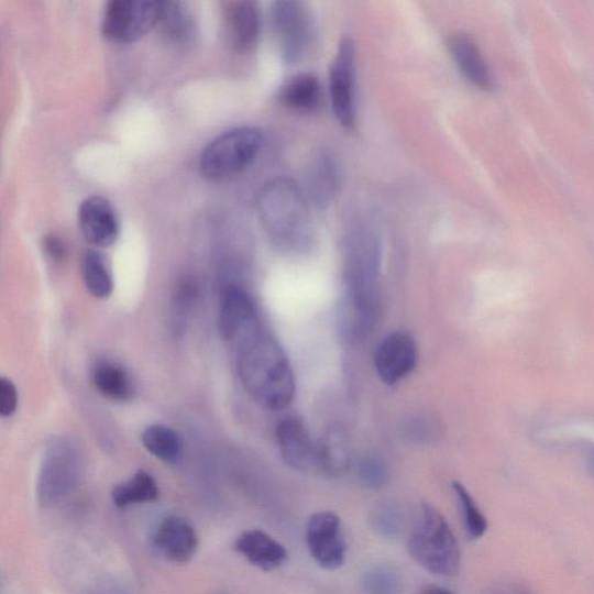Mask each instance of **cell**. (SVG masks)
Here are the masks:
<instances>
[{"label":"cell","instance_id":"cell-11","mask_svg":"<svg viewBox=\"0 0 594 594\" xmlns=\"http://www.w3.org/2000/svg\"><path fill=\"white\" fill-rule=\"evenodd\" d=\"M219 323L223 338L232 345H238L244 338L263 329L256 302L240 286L224 289Z\"/></svg>","mask_w":594,"mask_h":594},{"label":"cell","instance_id":"cell-6","mask_svg":"<svg viewBox=\"0 0 594 594\" xmlns=\"http://www.w3.org/2000/svg\"><path fill=\"white\" fill-rule=\"evenodd\" d=\"M82 472L81 454L77 444L56 438L48 444L37 482L42 504L54 505L69 497L79 484Z\"/></svg>","mask_w":594,"mask_h":594},{"label":"cell","instance_id":"cell-27","mask_svg":"<svg viewBox=\"0 0 594 594\" xmlns=\"http://www.w3.org/2000/svg\"><path fill=\"white\" fill-rule=\"evenodd\" d=\"M453 490L461 505L466 535H469L472 539L482 538L487 529L486 518L481 513L472 495L461 483L454 482Z\"/></svg>","mask_w":594,"mask_h":594},{"label":"cell","instance_id":"cell-19","mask_svg":"<svg viewBox=\"0 0 594 594\" xmlns=\"http://www.w3.org/2000/svg\"><path fill=\"white\" fill-rule=\"evenodd\" d=\"M339 174L334 158L329 153L318 154L311 162L305 194L314 207L324 209L337 196Z\"/></svg>","mask_w":594,"mask_h":594},{"label":"cell","instance_id":"cell-29","mask_svg":"<svg viewBox=\"0 0 594 594\" xmlns=\"http://www.w3.org/2000/svg\"><path fill=\"white\" fill-rule=\"evenodd\" d=\"M372 524L376 532L388 539H397L407 528V517L393 505L376 508L372 516Z\"/></svg>","mask_w":594,"mask_h":594},{"label":"cell","instance_id":"cell-26","mask_svg":"<svg viewBox=\"0 0 594 594\" xmlns=\"http://www.w3.org/2000/svg\"><path fill=\"white\" fill-rule=\"evenodd\" d=\"M157 28L168 41L179 44L194 33V20L180 3L162 2Z\"/></svg>","mask_w":594,"mask_h":594},{"label":"cell","instance_id":"cell-17","mask_svg":"<svg viewBox=\"0 0 594 594\" xmlns=\"http://www.w3.org/2000/svg\"><path fill=\"white\" fill-rule=\"evenodd\" d=\"M451 55L461 74L484 91H493L495 78L476 42L466 34L458 33L449 41Z\"/></svg>","mask_w":594,"mask_h":594},{"label":"cell","instance_id":"cell-23","mask_svg":"<svg viewBox=\"0 0 594 594\" xmlns=\"http://www.w3.org/2000/svg\"><path fill=\"white\" fill-rule=\"evenodd\" d=\"M81 274L85 286L97 299H108L113 293L114 283L108 262L96 250L82 254Z\"/></svg>","mask_w":594,"mask_h":594},{"label":"cell","instance_id":"cell-10","mask_svg":"<svg viewBox=\"0 0 594 594\" xmlns=\"http://www.w3.org/2000/svg\"><path fill=\"white\" fill-rule=\"evenodd\" d=\"M309 553L318 566L332 571L345 562L346 543L339 517L330 512L312 515L306 528Z\"/></svg>","mask_w":594,"mask_h":594},{"label":"cell","instance_id":"cell-13","mask_svg":"<svg viewBox=\"0 0 594 594\" xmlns=\"http://www.w3.org/2000/svg\"><path fill=\"white\" fill-rule=\"evenodd\" d=\"M224 32L230 47L239 54L257 47L262 31V13L256 2L238 0L223 10Z\"/></svg>","mask_w":594,"mask_h":594},{"label":"cell","instance_id":"cell-32","mask_svg":"<svg viewBox=\"0 0 594 594\" xmlns=\"http://www.w3.org/2000/svg\"><path fill=\"white\" fill-rule=\"evenodd\" d=\"M44 244L47 253L54 261H62L65 258L66 246L58 238L47 237Z\"/></svg>","mask_w":594,"mask_h":594},{"label":"cell","instance_id":"cell-33","mask_svg":"<svg viewBox=\"0 0 594 594\" xmlns=\"http://www.w3.org/2000/svg\"><path fill=\"white\" fill-rule=\"evenodd\" d=\"M420 594H454L451 590L438 586V585H429L427 587H424Z\"/></svg>","mask_w":594,"mask_h":594},{"label":"cell","instance_id":"cell-16","mask_svg":"<svg viewBox=\"0 0 594 594\" xmlns=\"http://www.w3.org/2000/svg\"><path fill=\"white\" fill-rule=\"evenodd\" d=\"M277 441L282 459L289 469L304 473L318 470L317 446L301 420H282L277 428Z\"/></svg>","mask_w":594,"mask_h":594},{"label":"cell","instance_id":"cell-25","mask_svg":"<svg viewBox=\"0 0 594 594\" xmlns=\"http://www.w3.org/2000/svg\"><path fill=\"white\" fill-rule=\"evenodd\" d=\"M160 496L156 480L146 472H138L129 481L114 487L113 502L119 507L155 502Z\"/></svg>","mask_w":594,"mask_h":594},{"label":"cell","instance_id":"cell-31","mask_svg":"<svg viewBox=\"0 0 594 594\" xmlns=\"http://www.w3.org/2000/svg\"><path fill=\"white\" fill-rule=\"evenodd\" d=\"M18 408V391L10 378L0 380V415L8 418L14 415Z\"/></svg>","mask_w":594,"mask_h":594},{"label":"cell","instance_id":"cell-12","mask_svg":"<svg viewBox=\"0 0 594 594\" xmlns=\"http://www.w3.org/2000/svg\"><path fill=\"white\" fill-rule=\"evenodd\" d=\"M415 339L405 331H397L384 339L376 349L374 364L378 377L394 386L409 376L417 365Z\"/></svg>","mask_w":594,"mask_h":594},{"label":"cell","instance_id":"cell-4","mask_svg":"<svg viewBox=\"0 0 594 594\" xmlns=\"http://www.w3.org/2000/svg\"><path fill=\"white\" fill-rule=\"evenodd\" d=\"M407 546L411 559L431 574L443 578L458 575L460 546L448 520L435 506H421Z\"/></svg>","mask_w":594,"mask_h":594},{"label":"cell","instance_id":"cell-1","mask_svg":"<svg viewBox=\"0 0 594 594\" xmlns=\"http://www.w3.org/2000/svg\"><path fill=\"white\" fill-rule=\"evenodd\" d=\"M382 244L375 226L366 220L349 224L344 240V299L342 327L351 341L369 336L381 307Z\"/></svg>","mask_w":594,"mask_h":594},{"label":"cell","instance_id":"cell-15","mask_svg":"<svg viewBox=\"0 0 594 594\" xmlns=\"http://www.w3.org/2000/svg\"><path fill=\"white\" fill-rule=\"evenodd\" d=\"M153 544L166 560L185 563L197 553L199 538L196 528L188 520L179 516H168L157 525Z\"/></svg>","mask_w":594,"mask_h":594},{"label":"cell","instance_id":"cell-2","mask_svg":"<svg viewBox=\"0 0 594 594\" xmlns=\"http://www.w3.org/2000/svg\"><path fill=\"white\" fill-rule=\"evenodd\" d=\"M235 346L238 372L249 396L265 410L288 408L295 395V380L289 360L277 341L262 329Z\"/></svg>","mask_w":594,"mask_h":594},{"label":"cell","instance_id":"cell-28","mask_svg":"<svg viewBox=\"0 0 594 594\" xmlns=\"http://www.w3.org/2000/svg\"><path fill=\"white\" fill-rule=\"evenodd\" d=\"M358 477L370 491H381L389 481L386 460L377 454H366L358 463Z\"/></svg>","mask_w":594,"mask_h":594},{"label":"cell","instance_id":"cell-3","mask_svg":"<svg viewBox=\"0 0 594 594\" xmlns=\"http://www.w3.org/2000/svg\"><path fill=\"white\" fill-rule=\"evenodd\" d=\"M261 222L280 250L304 253L315 241L310 202L305 189L289 178L267 183L257 200Z\"/></svg>","mask_w":594,"mask_h":594},{"label":"cell","instance_id":"cell-20","mask_svg":"<svg viewBox=\"0 0 594 594\" xmlns=\"http://www.w3.org/2000/svg\"><path fill=\"white\" fill-rule=\"evenodd\" d=\"M345 430L332 426L324 433L318 450V470L328 477H341L350 469L351 455Z\"/></svg>","mask_w":594,"mask_h":594},{"label":"cell","instance_id":"cell-8","mask_svg":"<svg viewBox=\"0 0 594 594\" xmlns=\"http://www.w3.org/2000/svg\"><path fill=\"white\" fill-rule=\"evenodd\" d=\"M162 2L155 0H111L101 20L103 36L117 44H132L157 28Z\"/></svg>","mask_w":594,"mask_h":594},{"label":"cell","instance_id":"cell-14","mask_svg":"<svg viewBox=\"0 0 594 594\" xmlns=\"http://www.w3.org/2000/svg\"><path fill=\"white\" fill-rule=\"evenodd\" d=\"M78 224L84 239L96 248H110L119 239L120 226L116 210L102 197L92 196L80 204Z\"/></svg>","mask_w":594,"mask_h":594},{"label":"cell","instance_id":"cell-18","mask_svg":"<svg viewBox=\"0 0 594 594\" xmlns=\"http://www.w3.org/2000/svg\"><path fill=\"white\" fill-rule=\"evenodd\" d=\"M235 546L245 560L264 571L278 569L288 559L286 548L261 529L245 530Z\"/></svg>","mask_w":594,"mask_h":594},{"label":"cell","instance_id":"cell-24","mask_svg":"<svg viewBox=\"0 0 594 594\" xmlns=\"http://www.w3.org/2000/svg\"><path fill=\"white\" fill-rule=\"evenodd\" d=\"M142 443L148 453L165 463H177L183 457L182 438L175 430L167 427H148L143 432Z\"/></svg>","mask_w":594,"mask_h":594},{"label":"cell","instance_id":"cell-9","mask_svg":"<svg viewBox=\"0 0 594 594\" xmlns=\"http://www.w3.org/2000/svg\"><path fill=\"white\" fill-rule=\"evenodd\" d=\"M329 89L336 119L344 129L353 130L356 122V58L350 36L339 42L329 72Z\"/></svg>","mask_w":594,"mask_h":594},{"label":"cell","instance_id":"cell-5","mask_svg":"<svg viewBox=\"0 0 594 594\" xmlns=\"http://www.w3.org/2000/svg\"><path fill=\"white\" fill-rule=\"evenodd\" d=\"M263 134L254 127L229 130L209 142L200 156V173L209 182H222L237 176L258 156Z\"/></svg>","mask_w":594,"mask_h":594},{"label":"cell","instance_id":"cell-30","mask_svg":"<svg viewBox=\"0 0 594 594\" xmlns=\"http://www.w3.org/2000/svg\"><path fill=\"white\" fill-rule=\"evenodd\" d=\"M363 586L367 594H398L400 581L392 569L376 566L366 572Z\"/></svg>","mask_w":594,"mask_h":594},{"label":"cell","instance_id":"cell-7","mask_svg":"<svg viewBox=\"0 0 594 594\" xmlns=\"http://www.w3.org/2000/svg\"><path fill=\"white\" fill-rule=\"evenodd\" d=\"M271 23L287 65L302 62L315 38V21L308 6L296 0L275 2L271 8Z\"/></svg>","mask_w":594,"mask_h":594},{"label":"cell","instance_id":"cell-21","mask_svg":"<svg viewBox=\"0 0 594 594\" xmlns=\"http://www.w3.org/2000/svg\"><path fill=\"white\" fill-rule=\"evenodd\" d=\"M279 100L289 110L314 112L322 100L321 82L312 74H297L283 85Z\"/></svg>","mask_w":594,"mask_h":594},{"label":"cell","instance_id":"cell-22","mask_svg":"<svg viewBox=\"0 0 594 594\" xmlns=\"http://www.w3.org/2000/svg\"><path fill=\"white\" fill-rule=\"evenodd\" d=\"M92 381L98 393L112 400H129L134 394V385L129 373L106 360L94 367Z\"/></svg>","mask_w":594,"mask_h":594}]
</instances>
